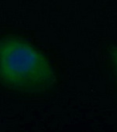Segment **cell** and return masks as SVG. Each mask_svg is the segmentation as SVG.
<instances>
[{
	"mask_svg": "<svg viewBox=\"0 0 117 132\" xmlns=\"http://www.w3.org/2000/svg\"><path fill=\"white\" fill-rule=\"evenodd\" d=\"M110 55H111V61L113 63V69L115 71V73L117 75V48L113 47L110 51Z\"/></svg>",
	"mask_w": 117,
	"mask_h": 132,
	"instance_id": "obj_2",
	"label": "cell"
},
{
	"mask_svg": "<svg viewBox=\"0 0 117 132\" xmlns=\"http://www.w3.org/2000/svg\"><path fill=\"white\" fill-rule=\"evenodd\" d=\"M0 81L23 93H39L55 84V74L46 57L17 37L0 39Z\"/></svg>",
	"mask_w": 117,
	"mask_h": 132,
	"instance_id": "obj_1",
	"label": "cell"
}]
</instances>
